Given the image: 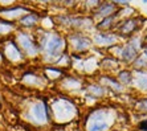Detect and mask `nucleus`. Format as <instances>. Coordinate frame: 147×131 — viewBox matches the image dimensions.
<instances>
[{
	"mask_svg": "<svg viewBox=\"0 0 147 131\" xmlns=\"http://www.w3.org/2000/svg\"><path fill=\"white\" fill-rule=\"evenodd\" d=\"M44 45H45V49L48 52L49 56H57L58 53L62 50V46H64V41H62L61 37H58L57 35L55 36H51V37H44Z\"/></svg>",
	"mask_w": 147,
	"mask_h": 131,
	"instance_id": "nucleus-1",
	"label": "nucleus"
},
{
	"mask_svg": "<svg viewBox=\"0 0 147 131\" xmlns=\"http://www.w3.org/2000/svg\"><path fill=\"white\" fill-rule=\"evenodd\" d=\"M70 41H72L73 44V48L76 49V50H84V49L89 48L90 46V40L88 37H84V36H72V38H70Z\"/></svg>",
	"mask_w": 147,
	"mask_h": 131,
	"instance_id": "nucleus-2",
	"label": "nucleus"
},
{
	"mask_svg": "<svg viewBox=\"0 0 147 131\" xmlns=\"http://www.w3.org/2000/svg\"><path fill=\"white\" fill-rule=\"evenodd\" d=\"M19 42H20V45L23 46V49H24L29 56H33V54L37 53V49L34 48L33 42L31 41V38L28 37L27 35H19Z\"/></svg>",
	"mask_w": 147,
	"mask_h": 131,
	"instance_id": "nucleus-3",
	"label": "nucleus"
},
{
	"mask_svg": "<svg viewBox=\"0 0 147 131\" xmlns=\"http://www.w3.org/2000/svg\"><path fill=\"white\" fill-rule=\"evenodd\" d=\"M94 41L97 44H101V45H110V44H114L117 41V37L113 35H105V33H97L96 37H94Z\"/></svg>",
	"mask_w": 147,
	"mask_h": 131,
	"instance_id": "nucleus-4",
	"label": "nucleus"
},
{
	"mask_svg": "<svg viewBox=\"0 0 147 131\" xmlns=\"http://www.w3.org/2000/svg\"><path fill=\"white\" fill-rule=\"evenodd\" d=\"M122 57L126 61H133L137 57V46H134L133 42L125 46V49L122 50Z\"/></svg>",
	"mask_w": 147,
	"mask_h": 131,
	"instance_id": "nucleus-5",
	"label": "nucleus"
},
{
	"mask_svg": "<svg viewBox=\"0 0 147 131\" xmlns=\"http://www.w3.org/2000/svg\"><path fill=\"white\" fill-rule=\"evenodd\" d=\"M33 115H34V118H36L37 121L45 122V119H47V111H45L44 103L38 102V103L34 105L33 106Z\"/></svg>",
	"mask_w": 147,
	"mask_h": 131,
	"instance_id": "nucleus-6",
	"label": "nucleus"
},
{
	"mask_svg": "<svg viewBox=\"0 0 147 131\" xmlns=\"http://www.w3.org/2000/svg\"><path fill=\"white\" fill-rule=\"evenodd\" d=\"M23 13H27V9H24V8H15V9H9V11H0V15L5 19H15Z\"/></svg>",
	"mask_w": 147,
	"mask_h": 131,
	"instance_id": "nucleus-7",
	"label": "nucleus"
},
{
	"mask_svg": "<svg viewBox=\"0 0 147 131\" xmlns=\"http://www.w3.org/2000/svg\"><path fill=\"white\" fill-rule=\"evenodd\" d=\"M5 54H7V57L9 60H12V61H17V60H20V53H19V50L16 49V46H15L13 44H8L7 45Z\"/></svg>",
	"mask_w": 147,
	"mask_h": 131,
	"instance_id": "nucleus-8",
	"label": "nucleus"
},
{
	"mask_svg": "<svg viewBox=\"0 0 147 131\" xmlns=\"http://www.w3.org/2000/svg\"><path fill=\"white\" fill-rule=\"evenodd\" d=\"M115 9V5L113 4H103L102 7L97 11V16H101V17H107L114 12Z\"/></svg>",
	"mask_w": 147,
	"mask_h": 131,
	"instance_id": "nucleus-9",
	"label": "nucleus"
},
{
	"mask_svg": "<svg viewBox=\"0 0 147 131\" xmlns=\"http://www.w3.org/2000/svg\"><path fill=\"white\" fill-rule=\"evenodd\" d=\"M107 128V123L106 122H101V121H97V122H93L90 124L89 131H105Z\"/></svg>",
	"mask_w": 147,
	"mask_h": 131,
	"instance_id": "nucleus-10",
	"label": "nucleus"
},
{
	"mask_svg": "<svg viewBox=\"0 0 147 131\" xmlns=\"http://www.w3.org/2000/svg\"><path fill=\"white\" fill-rule=\"evenodd\" d=\"M36 21H37V17L33 16V15H28V16L21 19V23H23L25 27H31V25H33Z\"/></svg>",
	"mask_w": 147,
	"mask_h": 131,
	"instance_id": "nucleus-11",
	"label": "nucleus"
},
{
	"mask_svg": "<svg viewBox=\"0 0 147 131\" xmlns=\"http://www.w3.org/2000/svg\"><path fill=\"white\" fill-rule=\"evenodd\" d=\"M113 20H114V16H111V15H110V16L105 17L102 21H101V23H99L98 27L99 28H109L110 25H111V23H113Z\"/></svg>",
	"mask_w": 147,
	"mask_h": 131,
	"instance_id": "nucleus-12",
	"label": "nucleus"
},
{
	"mask_svg": "<svg viewBox=\"0 0 147 131\" xmlns=\"http://www.w3.org/2000/svg\"><path fill=\"white\" fill-rule=\"evenodd\" d=\"M126 27H123L122 28V32H125V33H127V32H131L134 29V28H135V21H127L126 24Z\"/></svg>",
	"mask_w": 147,
	"mask_h": 131,
	"instance_id": "nucleus-13",
	"label": "nucleus"
},
{
	"mask_svg": "<svg viewBox=\"0 0 147 131\" xmlns=\"http://www.w3.org/2000/svg\"><path fill=\"white\" fill-rule=\"evenodd\" d=\"M119 78H121V81H122V82H125V83H129L131 81V77H130V74H129V73L127 72H122L119 74Z\"/></svg>",
	"mask_w": 147,
	"mask_h": 131,
	"instance_id": "nucleus-14",
	"label": "nucleus"
},
{
	"mask_svg": "<svg viewBox=\"0 0 147 131\" xmlns=\"http://www.w3.org/2000/svg\"><path fill=\"white\" fill-rule=\"evenodd\" d=\"M12 29V25H8V24H1L0 23V33H7Z\"/></svg>",
	"mask_w": 147,
	"mask_h": 131,
	"instance_id": "nucleus-15",
	"label": "nucleus"
},
{
	"mask_svg": "<svg viewBox=\"0 0 147 131\" xmlns=\"http://www.w3.org/2000/svg\"><path fill=\"white\" fill-rule=\"evenodd\" d=\"M99 0H86V4L88 5H90V7H93V5H97L98 4Z\"/></svg>",
	"mask_w": 147,
	"mask_h": 131,
	"instance_id": "nucleus-16",
	"label": "nucleus"
},
{
	"mask_svg": "<svg viewBox=\"0 0 147 131\" xmlns=\"http://www.w3.org/2000/svg\"><path fill=\"white\" fill-rule=\"evenodd\" d=\"M139 106L142 107L143 110H147V99H146V101H143V102H142V103H140Z\"/></svg>",
	"mask_w": 147,
	"mask_h": 131,
	"instance_id": "nucleus-17",
	"label": "nucleus"
},
{
	"mask_svg": "<svg viewBox=\"0 0 147 131\" xmlns=\"http://www.w3.org/2000/svg\"><path fill=\"white\" fill-rule=\"evenodd\" d=\"M113 1H115V3H119V4H126V3H129L130 0H113Z\"/></svg>",
	"mask_w": 147,
	"mask_h": 131,
	"instance_id": "nucleus-18",
	"label": "nucleus"
},
{
	"mask_svg": "<svg viewBox=\"0 0 147 131\" xmlns=\"http://www.w3.org/2000/svg\"><path fill=\"white\" fill-rule=\"evenodd\" d=\"M1 1V4H8V3H12L13 0H0Z\"/></svg>",
	"mask_w": 147,
	"mask_h": 131,
	"instance_id": "nucleus-19",
	"label": "nucleus"
},
{
	"mask_svg": "<svg viewBox=\"0 0 147 131\" xmlns=\"http://www.w3.org/2000/svg\"><path fill=\"white\" fill-rule=\"evenodd\" d=\"M138 65H142V66H146V62L143 61V60H139L138 61Z\"/></svg>",
	"mask_w": 147,
	"mask_h": 131,
	"instance_id": "nucleus-20",
	"label": "nucleus"
},
{
	"mask_svg": "<svg viewBox=\"0 0 147 131\" xmlns=\"http://www.w3.org/2000/svg\"><path fill=\"white\" fill-rule=\"evenodd\" d=\"M143 3H147V0H143Z\"/></svg>",
	"mask_w": 147,
	"mask_h": 131,
	"instance_id": "nucleus-21",
	"label": "nucleus"
},
{
	"mask_svg": "<svg viewBox=\"0 0 147 131\" xmlns=\"http://www.w3.org/2000/svg\"><path fill=\"white\" fill-rule=\"evenodd\" d=\"M146 57H147V49H146Z\"/></svg>",
	"mask_w": 147,
	"mask_h": 131,
	"instance_id": "nucleus-22",
	"label": "nucleus"
},
{
	"mask_svg": "<svg viewBox=\"0 0 147 131\" xmlns=\"http://www.w3.org/2000/svg\"><path fill=\"white\" fill-rule=\"evenodd\" d=\"M146 131H147V128H146Z\"/></svg>",
	"mask_w": 147,
	"mask_h": 131,
	"instance_id": "nucleus-23",
	"label": "nucleus"
}]
</instances>
